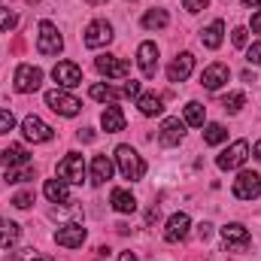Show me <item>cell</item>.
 Here are the masks:
<instances>
[{"mask_svg": "<svg viewBox=\"0 0 261 261\" xmlns=\"http://www.w3.org/2000/svg\"><path fill=\"white\" fill-rule=\"evenodd\" d=\"M261 195V176L255 170H240L234 179V197L240 200H255Z\"/></svg>", "mask_w": 261, "mask_h": 261, "instance_id": "8992f818", "label": "cell"}, {"mask_svg": "<svg viewBox=\"0 0 261 261\" xmlns=\"http://www.w3.org/2000/svg\"><path fill=\"white\" fill-rule=\"evenodd\" d=\"M88 94H91L94 100H119V97H125V91H119V88H113V85H103V82L91 85Z\"/></svg>", "mask_w": 261, "mask_h": 261, "instance_id": "f546056e", "label": "cell"}, {"mask_svg": "<svg viewBox=\"0 0 261 261\" xmlns=\"http://www.w3.org/2000/svg\"><path fill=\"white\" fill-rule=\"evenodd\" d=\"M52 76H55V82H58L61 88H76V85H82V70H79V64H73V61H58L55 70H52Z\"/></svg>", "mask_w": 261, "mask_h": 261, "instance_id": "4fadbf2b", "label": "cell"}, {"mask_svg": "<svg viewBox=\"0 0 261 261\" xmlns=\"http://www.w3.org/2000/svg\"><path fill=\"white\" fill-rule=\"evenodd\" d=\"M243 103H246V94H243V91H231V94L222 97V110H225V113H240Z\"/></svg>", "mask_w": 261, "mask_h": 261, "instance_id": "4dcf8cb0", "label": "cell"}, {"mask_svg": "<svg viewBox=\"0 0 261 261\" xmlns=\"http://www.w3.org/2000/svg\"><path fill=\"white\" fill-rule=\"evenodd\" d=\"M12 128H15V116L9 110H0V134H9Z\"/></svg>", "mask_w": 261, "mask_h": 261, "instance_id": "836d02e7", "label": "cell"}, {"mask_svg": "<svg viewBox=\"0 0 261 261\" xmlns=\"http://www.w3.org/2000/svg\"><path fill=\"white\" fill-rule=\"evenodd\" d=\"M167 21H170L167 9H149V12L143 15V28H146V31H161V28H167Z\"/></svg>", "mask_w": 261, "mask_h": 261, "instance_id": "4316f807", "label": "cell"}, {"mask_svg": "<svg viewBox=\"0 0 261 261\" xmlns=\"http://www.w3.org/2000/svg\"><path fill=\"white\" fill-rule=\"evenodd\" d=\"M15 24H18V15H15L12 9L0 6V31H6V34H9V31H12Z\"/></svg>", "mask_w": 261, "mask_h": 261, "instance_id": "d6a6232c", "label": "cell"}, {"mask_svg": "<svg viewBox=\"0 0 261 261\" xmlns=\"http://www.w3.org/2000/svg\"><path fill=\"white\" fill-rule=\"evenodd\" d=\"M189 231H192V219H189V213H173V216L167 219L164 240H167V243H179V240L189 237Z\"/></svg>", "mask_w": 261, "mask_h": 261, "instance_id": "7c38bea8", "label": "cell"}, {"mask_svg": "<svg viewBox=\"0 0 261 261\" xmlns=\"http://www.w3.org/2000/svg\"><path fill=\"white\" fill-rule=\"evenodd\" d=\"M64 49V37L58 34V28L52 21H40V34H37V52L40 55H58Z\"/></svg>", "mask_w": 261, "mask_h": 261, "instance_id": "7a4b0ae2", "label": "cell"}, {"mask_svg": "<svg viewBox=\"0 0 261 261\" xmlns=\"http://www.w3.org/2000/svg\"><path fill=\"white\" fill-rule=\"evenodd\" d=\"M252 155H255V158H258V161H261V140H258V143H255V146H252Z\"/></svg>", "mask_w": 261, "mask_h": 261, "instance_id": "f6af8a7d", "label": "cell"}, {"mask_svg": "<svg viewBox=\"0 0 261 261\" xmlns=\"http://www.w3.org/2000/svg\"><path fill=\"white\" fill-rule=\"evenodd\" d=\"M137 64H140V70H143L146 79H152V76L158 73V46H155V43H140V49H137Z\"/></svg>", "mask_w": 261, "mask_h": 261, "instance_id": "9a60e30c", "label": "cell"}, {"mask_svg": "<svg viewBox=\"0 0 261 261\" xmlns=\"http://www.w3.org/2000/svg\"><path fill=\"white\" fill-rule=\"evenodd\" d=\"M28 3H40V0H28Z\"/></svg>", "mask_w": 261, "mask_h": 261, "instance_id": "c3c4849f", "label": "cell"}, {"mask_svg": "<svg viewBox=\"0 0 261 261\" xmlns=\"http://www.w3.org/2000/svg\"><path fill=\"white\" fill-rule=\"evenodd\" d=\"M137 107L143 116H161L164 113V97L161 94H140L137 97Z\"/></svg>", "mask_w": 261, "mask_h": 261, "instance_id": "d4e9b609", "label": "cell"}, {"mask_svg": "<svg viewBox=\"0 0 261 261\" xmlns=\"http://www.w3.org/2000/svg\"><path fill=\"white\" fill-rule=\"evenodd\" d=\"M31 203H34V192H18L12 197V206H18V210H28Z\"/></svg>", "mask_w": 261, "mask_h": 261, "instance_id": "e575fe53", "label": "cell"}, {"mask_svg": "<svg viewBox=\"0 0 261 261\" xmlns=\"http://www.w3.org/2000/svg\"><path fill=\"white\" fill-rule=\"evenodd\" d=\"M222 34H225V21H219V18H216L210 28H203V31H200V43H203L206 49H219V46H222Z\"/></svg>", "mask_w": 261, "mask_h": 261, "instance_id": "cb8c5ba5", "label": "cell"}, {"mask_svg": "<svg viewBox=\"0 0 261 261\" xmlns=\"http://www.w3.org/2000/svg\"><path fill=\"white\" fill-rule=\"evenodd\" d=\"M100 125H103L107 134H119V130H125V113L119 107H107L103 116H100Z\"/></svg>", "mask_w": 261, "mask_h": 261, "instance_id": "7402d4cb", "label": "cell"}, {"mask_svg": "<svg viewBox=\"0 0 261 261\" xmlns=\"http://www.w3.org/2000/svg\"><path fill=\"white\" fill-rule=\"evenodd\" d=\"M116 164H119V173L125 179H130V182H137V179L146 176V161L137 155V149H130L128 143H122L116 149Z\"/></svg>", "mask_w": 261, "mask_h": 261, "instance_id": "6da1fadb", "label": "cell"}, {"mask_svg": "<svg viewBox=\"0 0 261 261\" xmlns=\"http://www.w3.org/2000/svg\"><path fill=\"white\" fill-rule=\"evenodd\" d=\"M192 70H195V55L192 52H179L167 67V79L170 82H186L192 76Z\"/></svg>", "mask_w": 261, "mask_h": 261, "instance_id": "5bb4252c", "label": "cell"}, {"mask_svg": "<svg viewBox=\"0 0 261 261\" xmlns=\"http://www.w3.org/2000/svg\"><path fill=\"white\" fill-rule=\"evenodd\" d=\"M246 158H249V143H246V140H237V143H231V146L216 158V164H219V170H234V167H240Z\"/></svg>", "mask_w": 261, "mask_h": 261, "instance_id": "52a82bcc", "label": "cell"}, {"mask_svg": "<svg viewBox=\"0 0 261 261\" xmlns=\"http://www.w3.org/2000/svg\"><path fill=\"white\" fill-rule=\"evenodd\" d=\"M85 46L88 49H100V46H107L110 40H113V24L110 21H103V18H97V21H91L88 28H85Z\"/></svg>", "mask_w": 261, "mask_h": 261, "instance_id": "8fae6325", "label": "cell"}, {"mask_svg": "<svg viewBox=\"0 0 261 261\" xmlns=\"http://www.w3.org/2000/svg\"><path fill=\"white\" fill-rule=\"evenodd\" d=\"M210 228H213V225H206V222H203V225H200V237H203V240H206V237H210V234H213V231H210Z\"/></svg>", "mask_w": 261, "mask_h": 261, "instance_id": "7bdbcfd3", "label": "cell"}, {"mask_svg": "<svg viewBox=\"0 0 261 261\" xmlns=\"http://www.w3.org/2000/svg\"><path fill=\"white\" fill-rule=\"evenodd\" d=\"M203 122H206V110H203V103L189 100V103H186V125H192V128H203Z\"/></svg>", "mask_w": 261, "mask_h": 261, "instance_id": "83f0119b", "label": "cell"}, {"mask_svg": "<svg viewBox=\"0 0 261 261\" xmlns=\"http://www.w3.org/2000/svg\"><path fill=\"white\" fill-rule=\"evenodd\" d=\"M43 85V70L34 64H21L15 70V91H21V94H31V91H37Z\"/></svg>", "mask_w": 261, "mask_h": 261, "instance_id": "ba28073f", "label": "cell"}, {"mask_svg": "<svg viewBox=\"0 0 261 261\" xmlns=\"http://www.w3.org/2000/svg\"><path fill=\"white\" fill-rule=\"evenodd\" d=\"M46 107L58 116H76L82 110V100H76L73 94H67L61 88H52V91H46Z\"/></svg>", "mask_w": 261, "mask_h": 261, "instance_id": "3957f363", "label": "cell"}, {"mask_svg": "<svg viewBox=\"0 0 261 261\" xmlns=\"http://www.w3.org/2000/svg\"><path fill=\"white\" fill-rule=\"evenodd\" d=\"M85 3H107V0H85Z\"/></svg>", "mask_w": 261, "mask_h": 261, "instance_id": "7dc6e473", "label": "cell"}, {"mask_svg": "<svg viewBox=\"0 0 261 261\" xmlns=\"http://www.w3.org/2000/svg\"><path fill=\"white\" fill-rule=\"evenodd\" d=\"M79 140H82V143H91V140H94V130H79Z\"/></svg>", "mask_w": 261, "mask_h": 261, "instance_id": "60d3db41", "label": "cell"}, {"mask_svg": "<svg viewBox=\"0 0 261 261\" xmlns=\"http://www.w3.org/2000/svg\"><path fill=\"white\" fill-rule=\"evenodd\" d=\"M94 67H97V73H103L107 79H128L130 76V64L122 61V58H116V55H100V58H94Z\"/></svg>", "mask_w": 261, "mask_h": 261, "instance_id": "30bf717a", "label": "cell"}, {"mask_svg": "<svg viewBox=\"0 0 261 261\" xmlns=\"http://www.w3.org/2000/svg\"><path fill=\"white\" fill-rule=\"evenodd\" d=\"M252 34H261V12L252 15Z\"/></svg>", "mask_w": 261, "mask_h": 261, "instance_id": "ab89813d", "label": "cell"}, {"mask_svg": "<svg viewBox=\"0 0 261 261\" xmlns=\"http://www.w3.org/2000/svg\"><path fill=\"white\" fill-rule=\"evenodd\" d=\"M222 240H225V249H228V252H246V249H249V243H252L249 231H246L240 222L225 225V228H222Z\"/></svg>", "mask_w": 261, "mask_h": 261, "instance_id": "5b68a950", "label": "cell"}, {"mask_svg": "<svg viewBox=\"0 0 261 261\" xmlns=\"http://www.w3.org/2000/svg\"><path fill=\"white\" fill-rule=\"evenodd\" d=\"M231 40H234V46H237V49H243V46L249 43V31H246V28H234Z\"/></svg>", "mask_w": 261, "mask_h": 261, "instance_id": "d590c367", "label": "cell"}, {"mask_svg": "<svg viewBox=\"0 0 261 261\" xmlns=\"http://www.w3.org/2000/svg\"><path fill=\"white\" fill-rule=\"evenodd\" d=\"M85 228L79 225V222H67V225H61L58 231H55V243L58 246H64V249H79L82 243H85Z\"/></svg>", "mask_w": 261, "mask_h": 261, "instance_id": "9c48e42d", "label": "cell"}, {"mask_svg": "<svg viewBox=\"0 0 261 261\" xmlns=\"http://www.w3.org/2000/svg\"><path fill=\"white\" fill-rule=\"evenodd\" d=\"M116 261H137V255H134V252H122Z\"/></svg>", "mask_w": 261, "mask_h": 261, "instance_id": "ee69618b", "label": "cell"}, {"mask_svg": "<svg viewBox=\"0 0 261 261\" xmlns=\"http://www.w3.org/2000/svg\"><path fill=\"white\" fill-rule=\"evenodd\" d=\"M43 195L49 197L52 203H70V189H67L64 179H46Z\"/></svg>", "mask_w": 261, "mask_h": 261, "instance_id": "603a6c76", "label": "cell"}, {"mask_svg": "<svg viewBox=\"0 0 261 261\" xmlns=\"http://www.w3.org/2000/svg\"><path fill=\"white\" fill-rule=\"evenodd\" d=\"M58 179H64L67 186H82V179H85V161H82V155L70 152L67 158L58 161Z\"/></svg>", "mask_w": 261, "mask_h": 261, "instance_id": "277c9868", "label": "cell"}, {"mask_svg": "<svg viewBox=\"0 0 261 261\" xmlns=\"http://www.w3.org/2000/svg\"><path fill=\"white\" fill-rule=\"evenodd\" d=\"M18 237H21V228H18L12 219H0V246L9 249V246L18 243Z\"/></svg>", "mask_w": 261, "mask_h": 261, "instance_id": "484cf974", "label": "cell"}, {"mask_svg": "<svg viewBox=\"0 0 261 261\" xmlns=\"http://www.w3.org/2000/svg\"><path fill=\"white\" fill-rule=\"evenodd\" d=\"M122 91H125V97H140V82H137V79H130V82H125V88H122Z\"/></svg>", "mask_w": 261, "mask_h": 261, "instance_id": "f35d334b", "label": "cell"}, {"mask_svg": "<svg viewBox=\"0 0 261 261\" xmlns=\"http://www.w3.org/2000/svg\"><path fill=\"white\" fill-rule=\"evenodd\" d=\"M182 137H186V122H179V119H164L161 122V134H158L161 146H179Z\"/></svg>", "mask_w": 261, "mask_h": 261, "instance_id": "e0dca14e", "label": "cell"}, {"mask_svg": "<svg viewBox=\"0 0 261 261\" xmlns=\"http://www.w3.org/2000/svg\"><path fill=\"white\" fill-rule=\"evenodd\" d=\"M0 161H3V164H6V170H9V167H24V164H31V155H28V149H24V146L12 143V146H6V149L0 152Z\"/></svg>", "mask_w": 261, "mask_h": 261, "instance_id": "d6986e66", "label": "cell"}, {"mask_svg": "<svg viewBox=\"0 0 261 261\" xmlns=\"http://www.w3.org/2000/svg\"><path fill=\"white\" fill-rule=\"evenodd\" d=\"M21 130H24V137L34 140V143H49V140H52V128H49L43 119H37V116H28V119L21 122Z\"/></svg>", "mask_w": 261, "mask_h": 261, "instance_id": "ac0fdd59", "label": "cell"}, {"mask_svg": "<svg viewBox=\"0 0 261 261\" xmlns=\"http://www.w3.org/2000/svg\"><path fill=\"white\" fill-rule=\"evenodd\" d=\"M231 79V70H228V64H210L206 70H203V76H200V85L206 88V91H219L225 82Z\"/></svg>", "mask_w": 261, "mask_h": 261, "instance_id": "2e32d148", "label": "cell"}, {"mask_svg": "<svg viewBox=\"0 0 261 261\" xmlns=\"http://www.w3.org/2000/svg\"><path fill=\"white\" fill-rule=\"evenodd\" d=\"M246 61H249V64H261V43H252V46L246 49Z\"/></svg>", "mask_w": 261, "mask_h": 261, "instance_id": "8d00e7d4", "label": "cell"}, {"mask_svg": "<svg viewBox=\"0 0 261 261\" xmlns=\"http://www.w3.org/2000/svg\"><path fill=\"white\" fill-rule=\"evenodd\" d=\"M225 140H228L225 125H219V122L203 125V143H206V146H219V143H225Z\"/></svg>", "mask_w": 261, "mask_h": 261, "instance_id": "f1b7e54d", "label": "cell"}, {"mask_svg": "<svg viewBox=\"0 0 261 261\" xmlns=\"http://www.w3.org/2000/svg\"><path fill=\"white\" fill-rule=\"evenodd\" d=\"M110 203H113V210L122 213V216H130V213L137 210V197L130 195V192H125V189H113Z\"/></svg>", "mask_w": 261, "mask_h": 261, "instance_id": "44dd1931", "label": "cell"}, {"mask_svg": "<svg viewBox=\"0 0 261 261\" xmlns=\"http://www.w3.org/2000/svg\"><path fill=\"white\" fill-rule=\"evenodd\" d=\"M158 219V206H149V213H146V222H155Z\"/></svg>", "mask_w": 261, "mask_h": 261, "instance_id": "b9f144b4", "label": "cell"}, {"mask_svg": "<svg viewBox=\"0 0 261 261\" xmlns=\"http://www.w3.org/2000/svg\"><path fill=\"white\" fill-rule=\"evenodd\" d=\"M28 179H34V167H31V164H24V167H9V170H6V182H28Z\"/></svg>", "mask_w": 261, "mask_h": 261, "instance_id": "1f68e13d", "label": "cell"}, {"mask_svg": "<svg viewBox=\"0 0 261 261\" xmlns=\"http://www.w3.org/2000/svg\"><path fill=\"white\" fill-rule=\"evenodd\" d=\"M246 6H261V0H243Z\"/></svg>", "mask_w": 261, "mask_h": 261, "instance_id": "bcb514c9", "label": "cell"}, {"mask_svg": "<svg viewBox=\"0 0 261 261\" xmlns=\"http://www.w3.org/2000/svg\"><path fill=\"white\" fill-rule=\"evenodd\" d=\"M113 176V161L107 155H94L91 161V186H103Z\"/></svg>", "mask_w": 261, "mask_h": 261, "instance_id": "ffe728a7", "label": "cell"}, {"mask_svg": "<svg viewBox=\"0 0 261 261\" xmlns=\"http://www.w3.org/2000/svg\"><path fill=\"white\" fill-rule=\"evenodd\" d=\"M206 3H210V0H182V6H186L189 12H200V9H206Z\"/></svg>", "mask_w": 261, "mask_h": 261, "instance_id": "74e56055", "label": "cell"}]
</instances>
